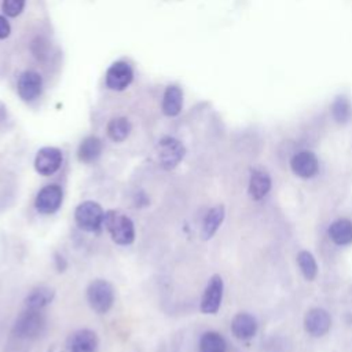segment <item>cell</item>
Wrapping results in <instances>:
<instances>
[{"mask_svg": "<svg viewBox=\"0 0 352 352\" xmlns=\"http://www.w3.org/2000/svg\"><path fill=\"white\" fill-rule=\"evenodd\" d=\"M290 168L301 179H311L319 170V161L312 151L304 150L294 154L290 160Z\"/></svg>", "mask_w": 352, "mask_h": 352, "instance_id": "30bf717a", "label": "cell"}, {"mask_svg": "<svg viewBox=\"0 0 352 352\" xmlns=\"http://www.w3.org/2000/svg\"><path fill=\"white\" fill-rule=\"evenodd\" d=\"M226 216V209L223 205H216L212 209H209V212L206 213L204 223H202V238L204 239H210L217 230L220 228L223 220Z\"/></svg>", "mask_w": 352, "mask_h": 352, "instance_id": "ac0fdd59", "label": "cell"}, {"mask_svg": "<svg viewBox=\"0 0 352 352\" xmlns=\"http://www.w3.org/2000/svg\"><path fill=\"white\" fill-rule=\"evenodd\" d=\"M66 346L67 352H98V336L89 329H80L69 336Z\"/></svg>", "mask_w": 352, "mask_h": 352, "instance_id": "8fae6325", "label": "cell"}, {"mask_svg": "<svg viewBox=\"0 0 352 352\" xmlns=\"http://www.w3.org/2000/svg\"><path fill=\"white\" fill-rule=\"evenodd\" d=\"M62 199V188L58 184H48L37 192L34 199V208L43 214H52L60 208Z\"/></svg>", "mask_w": 352, "mask_h": 352, "instance_id": "52a82bcc", "label": "cell"}, {"mask_svg": "<svg viewBox=\"0 0 352 352\" xmlns=\"http://www.w3.org/2000/svg\"><path fill=\"white\" fill-rule=\"evenodd\" d=\"M87 301L94 312L107 314L114 304V287L104 279H95L87 287Z\"/></svg>", "mask_w": 352, "mask_h": 352, "instance_id": "3957f363", "label": "cell"}, {"mask_svg": "<svg viewBox=\"0 0 352 352\" xmlns=\"http://www.w3.org/2000/svg\"><path fill=\"white\" fill-rule=\"evenodd\" d=\"M297 264L307 280H314L318 275V264L314 254L308 250H300L297 253Z\"/></svg>", "mask_w": 352, "mask_h": 352, "instance_id": "cb8c5ba5", "label": "cell"}, {"mask_svg": "<svg viewBox=\"0 0 352 352\" xmlns=\"http://www.w3.org/2000/svg\"><path fill=\"white\" fill-rule=\"evenodd\" d=\"M26 0H3L1 8L7 16H16L22 12Z\"/></svg>", "mask_w": 352, "mask_h": 352, "instance_id": "d4e9b609", "label": "cell"}, {"mask_svg": "<svg viewBox=\"0 0 352 352\" xmlns=\"http://www.w3.org/2000/svg\"><path fill=\"white\" fill-rule=\"evenodd\" d=\"M330 113L337 124H346L352 118V103L348 96L338 95L330 104Z\"/></svg>", "mask_w": 352, "mask_h": 352, "instance_id": "44dd1931", "label": "cell"}, {"mask_svg": "<svg viewBox=\"0 0 352 352\" xmlns=\"http://www.w3.org/2000/svg\"><path fill=\"white\" fill-rule=\"evenodd\" d=\"M103 227L117 245L126 246L135 241L133 221L120 210L104 212Z\"/></svg>", "mask_w": 352, "mask_h": 352, "instance_id": "6da1fadb", "label": "cell"}, {"mask_svg": "<svg viewBox=\"0 0 352 352\" xmlns=\"http://www.w3.org/2000/svg\"><path fill=\"white\" fill-rule=\"evenodd\" d=\"M45 330V316L41 309L26 308L16 318L12 326V334L18 338L32 340L37 338Z\"/></svg>", "mask_w": 352, "mask_h": 352, "instance_id": "7a4b0ae2", "label": "cell"}, {"mask_svg": "<svg viewBox=\"0 0 352 352\" xmlns=\"http://www.w3.org/2000/svg\"><path fill=\"white\" fill-rule=\"evenodd\" d=\"M43 91V78L38 73L28 70L21 74L18 80V95L26 100L32 102L41 95Z\"/></svg>", "mask_w": 352, "mask_h": 352, "instance_id": "4fadbf2b", "label": "cell"}, {"mask_svg": "<svg viewBox=\"0 0 352 352\" xmlns=\"http://www.w3.org/2000/svg\"><path fill=\"white\" fill-rule=\"evenodd\" d=\"M62 151L56 147H43L34 157V169L41 176L54 175L62 165Z\"/></svg>", "mask_w": 352, "mask_h": 352, "instance_id": "ba28073f", "label": "cell"}, {"mask_svg": "<svg viewBox=\"0 0 352 352\" xmlns=\"http://www.w3.org/2000/svg\"><path fill=\"white\" fill-rule=\"evenodd\" d=\"M132 78L133 72L126 62H116L106 72V85L113 91H124Z\"/></svg>", "mask_w": 352, "mask_h": 352, "instance_id": "7c38bea8", "label": "cell"}, {"mask_svg": "<svg viewBox=\"0 0 352 352\" xmlns=\"http://www.w3.org/2000/svg\"><path fill=\"white\" fill-rule=\"evenodd\" d=\"M271 190V177L263 169H252L249 177V195L254 201L263 199Z\"/></svg>", "mask_w": 352, "mask_h": 352, "instance_id": "5bb4252c", "label": "cell"}, {"mask_svg": "<svg viewBox=\"0 0 352 352\" xmlns=\"http://www.w3.org/2000/svg\"><path fill=\"white\" fill-rule=\"evenodd\" d=\"M131 129H132V125L129 122L128 118L125 117H116L113 120L109 121L107 124V136L113 140V142H124L128 135L131 133Z\"/></svg>", "mask_w": 352, "mask_h": 352, "instance_id": "7402d4cb", "label": "cell"}, {"mask_svg": "<svg viewBox=\"0 0 352 352\" xmlns=\"http://www.w3.org/2000/svg\"><path fill=\"white\" fill-rule=\"evenodd\" d=\"M55 265H56V270L59 272L65 271L66 267H67V261H66V258L60 253H55Z\"/></svg>", "mask_w": 352, "mask_h": 352, "instance_id": "4316f807", "label": "cell"}, {"mask_svg": "<svg viewBox=\"0 0 352 352\" xmlns=\"http://www.w3.org/2000/svg\"><path fill=\"white\" fill-rule=\"evenodd\" d=\"M10 33H11V26L8 21L3 15H0V40L8 37Z\"/></svg>", "mask_w": 352, "mask_h": 352, "instance_id": "484cf974", "label": "cell"}, {"mask_svg": "<svg viewBox=\"0 0 352 352\" xmlns=\"http://www.w3.org/2000/svg\"><path fill=\"white\" fill-rule=\"evenodd\" d=\"M55 297V290L50 286H37L25 298L26 308L32 309H43L48 304L52 302Z\"/></svg>", "mask_w": 352, "mask_h": 352, "instance_id": "d6986e66", "label": "cell"}, {"mask_svg": "<svg viewBox=\"0 0 352 352\" xmlns=\"http://www.w3.org/2000/svg\"><path fill=\"white\" fill-rule=\"evenodd\" d=\"M223 290H224V283L221 276L217 274L212 275L201 298L199 309L202 314L213 315L219 311L223 300Z\"/></svg>", "mask_w": 352, "mask_h": 352, "instance_id": "8992f818", "label": "cell"}, {"mask_svg": "<svg viewBox=\"0 0 352 352\" xmlns=\"http://www.w3.org/2000/svg\"><path fill=\"white\" fill-rule=\"evenodd\" d=\"M104 212L95 201H84L74 210V220L78 228L87 232H96L103 227Z\"/></svg>", "mask_w": 352, "mask_h": 352, "instance_id": "277c9868", "label": "cell"}, {"mask_svg": "<svg viewBox=\"0 0 352 352\" xmlns=\"http://www.w3.org/2000/svg\"><path fill=\"white\" fill-rule=\"evenodd\" d=\"M199 352H227L226 340L216 331H206L199 338Z\"/></svg>", "mask_w": 352, "mask_h": 352, "instance_id": "603a6c76", "label": "cell"}, {"mask_svg": "<svg viewBox=\"0 0 352 352\" xmlns=\"http://www.w3.org/2000/svg\"><path fill=\"white\" fill-rule=\"evenodd\" d=\"M331 326V318L323 308H311L304 316V329L312 337L324 336Z\"/></svg>", "mask_w": 352, "mask_h": 352, "instance_id": "9c48e42d", "label": "cell"}, {"mask_svg": "<svg viewBox=\"0 0 352 352\" xmlns=\"http://www.w3.org/2000/svg\"><path fill=\"white\" fill-rule=\"evenodd\" d=\"M231 331L238 340H249L257 331V320L250 314H236L231 320Z\"/></svg>", "mask_w": 352, "mask_h": 352, "instance_id": "9a60e30c", "label": "cell"}, {"mask_svg": "<svg viewBox=\"0 0 352 352\" xmlns=\"http://www.w3.org/2000/svg\"><path fill=\"white\" fill-rule=\"evenodd\" d=\"M102 150H103L102 140L96 136H88L80 143L77 148V158L80 162L91 164L100 157Z\"/></svg>", "mask_w": 352, "mask_h": 352, "instance_id": "2e32d148", "label": "cell"}, {"mask_svg": "<svg viewBox=\"0 0 352 352\" xmlns=\"http://www.w3.org/2000/svg\"><path fill=\"white\" fill-rule=\"evenodd\" d=\"M183 107V92L176 85H169L165 89L162 99V111L168 117H175Z\"/></svg>", "mask_w": 352, "mask_h": 352, "instance_id": "ffe728a7", "label": "cell"}, {"mask_svg": "<svg viewBox=\"0 0 352 352\" xmlns=\"http://www.w3.org/2000/svg\"><path fill=\"white\" fill-rule=\"evenodd\" d=\"M327 234L336 245H349L352 242V221L348 219H338L329 226Z\"/></svg>", "mask_w": 352, "mask_h": 352, "instance_id": "e0dca14e", "label": "cell"}, {"mask_svg": "<svg viewBox=\"0 0 352 352\" xmlns=\"http://www.w3.org/2000/svg\"><path fill=\"white\" fill-rule=\"evenodd\" d=\"M157 154L160 165L164 169L169 170L176 168L182 162L186 154V148L180 140L170 136H165L158 142Z\"/></svg>", "mask_w": 352, "mask_h": 352, "instance_id": "5b68a950", "label": "cell"}]
</instances>
